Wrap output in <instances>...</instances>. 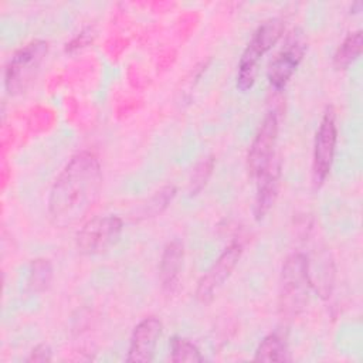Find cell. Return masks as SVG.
<instances>
[{"mask_svg": "<svg viewBox=\"0 0 363 363\" xmlns=\"http://www.w3.org/2000/svg\"><path fill=\"white\" fill-rule=\"evenodd\" d=\"M102 169L88 150L74 155L55 179L48 197V216L58 228H71L88 217L99 200Z\"/></svg>", "mask_w": 363, "mask_h": 363, "instance_id": "6da1fadb", "label": "cell"}, {"mask_svg": "<svg viewBox=\"0 0 363 363\" xmlns=\"http://www.w3.org/2000/svg\"><path fill=\"white\" fill-rule=\"evenodd\" d=\"M309 261L302 252H292L286 257L279 281L278 308L284 319L296 318L308 303L311 288Z\"/></svg>", "mask_w": 363, "mask_h": 363, "instance_id": "7a4b0ae2", "label": "cell"}, {"mask_svg": "<svg viewBox=\"0 0 363 363\" xmlns=\"http://www.w3.org/2000/svg\"><path fill=\"white\" fill-rule=\"evenodd\" d=\"M282 31H284V23L281 18H277V17L262 21L255 28L238 62L237 88L241 92H247L252 88L257 72H258V62L261 57L269 48H272V45L282 35Z\"/></svg>", "mask_w": 363, "mask_h": 363, "instance_id": "3957f363", "label": "cell"}, {"mask_svg": "<svg viewBox=\"0 0 363 363\" xmlns=\"http://www.w3.org/2000/svg\"><path fill=\"white\" fill-rule=\"evenodd\" d=\"M47 54L48 43L33 40L11 55L4 71V85L10 95L23 94L33 84Z\"/></svg>", "mask_w": 363, "mask_h": 363, "instance_id": "277c9868", "label": "cell"}, {"mask_svg": "<svg viewBox=\"0 0 363 363\" xmlns=\"http://www.w3.org/2000/svg\"><path fill=\"white\" fill-rule=\"evenodd\" d=\"M123 228L122 218L113 214L96 216L86 220L77 234V248L86 255L108 251L119 240Z\"/></svg>", "mask_w": 363, "mask_h": 363, "instance_id": "5b68a950", "label": "cell"}, {"mask_svg": "<svg viewBox=\"0 0 363 363\" xmlns=\"http://www.w3.org/2000/svg\"><path fill=\"white\" fill-rule=\"evenodd\" d=\"M242 254V242H231L220 257L213 262V265L203 274L197 282L196 298L201 303H208L213 301L216 294L221 289L224 282L230 278L233 269L238 264Z\"/></svg>", "mask_w": 363, "mask_h": 363, "instance_id": "8992f818", "label": "cell"}, {"mask_svg": "<svg viewBox=\"0 0 363 363\" xmlns=\"http://www.w3.org/2000/svg\"><path fill=\"white\" fill-rule=\"evenodd\" d=\"M336 122L335 112L332 108H326L319 128L315 136L313 145V162H312V174L315 186H320L328 177L336 147Z\"/></svg>", "mask_w": 363, "mask_h": 363, "instance_id": "52a82bcc", "label": "cell"}, {"mask_svg": "<svg viewBox=\"0 0 363 363\" xmlns=\"http://www.w3.org/2000/svg\"><path fill=\"white\" fill-rule=\"evenodd\" d=\"M278 138V118L274 112H268L251 145L247 155L248 172L252 177H257L274 159V147Z\"/></svg>", "mask_w": 363, "mask_h": 363, "instance_id": "ba28073f", "label": "cell"}, {"mask_svg": "<svg viewBox=\"0 0 363 363\" xmlns=\"http://www.w3.org/2000/svg\"><path fill=\"white\" fill-rule=\"evenodd\" d=\"M305 48L306 45L301 33L292 31L288 35L282 50L274 57L268 67V81L274 89L279 91L288 84L303 58Z\"/></svg>", "mask_w": 363, "mask_h": 363, "instance_id": "9c48e42d", "label": "cell"}, {"mask_svg": "<svg viewBox=\"0 0 363 363\" xmlns=\"http://www.w3.org/2000/svg\"><path fill=\"white\" fill-rule=\"evenodd\" d=\"M160 335L162 322L156 316L142 319L132 332L126 362H152Z\"/></svg>", "mask_w": 363, "mask_h": 363, "instance_id": "30bf717a", "label": "cell"}, {"mask_svg": "<svg viewBox=\"0 0 363 363\" xmlns=\"http://www.w3.org/2000/svg\"><path fill=\"white\" fill-rule=\"evenodd\" d=\"M257 194L254 201V217L257 221L262 220L267 213L274 206L281 183V162L279 159H272L271 163L255 177Z\"/></svg>", "mask_w": 363, "mask_h": 363, "instance_id": "8fae6325", "label": "cell"}, {"mask_svg": "<svg viewBox=\"0 0 363 363\" xmlns=\"http://www.w3.org/2000/svg\"><path fill=\"white\" fill-rule=\"evenodd\" d=\"M183 255L184 251L180 240H172L163 248L159 265V279L166 295H172L179 285Z\"/></svg>", "mask_w": 363, "mask_h": 363, "instance_id": "7c38bea8", "label": "cell"}, {"mask_svg": "<svg viewBox=\"0 0 363 363\" xmlns=\"http://www.w3.org/2000/svg\"><path fill=\"white\" fill-rule=\"evenodd\" d=\"M254 360L257 362H288L291 360L286 339L279 332L267 335L255 350Z\"/></svg>", "mask_w": 363, "mask_h": 363, "instance_id": "4fadbf2b", "label": "cell"}, {"mask_svg": "<svg viewBox=\"0 0 363 363\" xmlns=\"http://www.w3.org/2000/svg\"><path fill=\"white\" fill-rule=\"evenodd\" d=\"M362 45H363L362 30L349 33L333 55V67L339 71L346 69L360 55Z\"/></svg>", "mask_w": 363, "mask_h": 363, "instance_id": "5bb4252c", "label": "cell"}, {"mask_svg": "<svg viewBox=\"0 0 363 363\" xmlns=\"http://www.w3.org/2000/svg\"><path fill=\"white\" fill-rule=\"evenodd\" d=\"M176 194V187L174 186H164L162 187L159 191H156L145 204H142L136 213H135V218H149V217H155L157 214H160L167 206L169 203L173 200Z\"/></svg>", "mask_w": 363, "mask_h": 363, "instance_id": "9a60e30c", "label": "cell"}, {"mask_svg": "<svg viewBox=\"0 0 363 363\" xmlns=\"http://www.w3.org/2000/svg\"><path fill=\"white\" fill-rule=\"evenodd\" d=\"M52 279V267L51 262L45 258L33 259L30 265V274L27 286L31 292H41L47 289Z\"/></svg>", "mask_w": 363, "mask_h": 363, "instance_id": "2e32d148", "label": "cell"}, {"mask_svg": "<svg viewBox=\"0 0 363 363\" xmlns=\"http://www.w3.org/2000/svg\"><path fill=\"white\" fill-rule=\"evenodd\" d=\"M170 359L172 362L180 363H200L203 362V356L199 349L189 340L182 336H173L170 340Z\"/></svg>", "mask_w": 363, "mask_h": 363, "instance_id": "e0dca14e", "label": "cell"}, {"mask_svg": "<svg viewBox=\"0 0 363 363\" xmlns=\"http://www.w3.org/2000/svg\"><path fill=\"white\" fill-rule=\"evenodd\" d=\"M214 167V157L206 156L203 157L200 162H197V164L194 166L191 176H190V182H189V193L190 196L197 194L207 183L211 172Z\"/></svg>", "mask_w": 363, "mask_h": 363, "instance_id": "ac0fdd59", "label": "cell"}, {"mask_svg": "<svg viewBox=\"0 0 363 363\" xmlns=\"http://www.w3.org/2000/svg\"><path fill=\"white\" fill-rule=\"evenodd\" d=\"M52 359V352H51V347L45 343H41V345H37L30 356L26 359V362L31 363V362H50Z\"/></svg>", "mask_w": 363, "mask_h": 363, "instance_id": "d6986e66", "label": "cell"}, {"mask_svg": "<svg viewBox=\"0 0 363 363\" xmlns=\"http://www.w3.org/2000/svg\"><path fill=\"white\" fill-rule=\"evenodd\" d=\"M362 7H363V3H362V1H356V3H353V4H352L350 11L353 10V13H359V11L362 10Z\"/></svg>", "mask_w": 363, "mask_h": 363, "instance_id": "ffe728a7", "label": "cell"}]
</instances>
